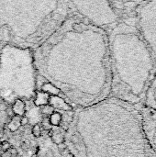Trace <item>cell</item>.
Listing matches in <instances>:
<instances>
[{
	"mask_svg": "<svg viewBox=\"0 0 156 157\" xmlns=\"http://www.w3.org/2000/svg\"><path fill=\"white\" fill-rule=\"evenodd\" d=\"M140 112L146 141L156 157V111L143 106Z\"/></svg>",
	"mask_w": 156,
	"mask_h": 157,
	"instance_id": "cell-4",
	"label": "cell"
},
{
	"mask_svg": "<svg viewBox=\"0 0 156 157\" xmlns=\"http://www.w3.org/2000/svg\"><path fill=\"white\" fill-rule=\"evenodd\" d=\"M143 102L145 107L156 111V73L146 91Z\"/></svg>",
	"mask_w": 156,
	"mask_h": 157,
	"instance_id": "cell-5",
	"label": "cell"
},
{
	"mask_svg": "<svg viewBox=\"0 0 156 157\" xmlns=\"http://www.w3.org/2000/svg\"><path fill=\"white\" fill-rule=\"evenodd\" d=\"M25 109V104L21 100H17L13 105V111L17 115H23Z\"/></svg>",
	"mask_w": 156,
	"mask_h": 157,
	"instance_id": "cell-6",
	"label": "cell"
},
{
	"mask_svg": "<svg viewBox=\"0 0 156 157\" xmlns=\"http://www.w3.org/2000/svg\"><path fill=\"white\" fill-rule=\"evenodd\" d=\"M61 120H62V116L59 114V113H52L51 115V118H50V122L51 124L52 125H55V126H58L61 122Z\"/></svg>",
	"mask_w": 156,
	"mask_h": 157,
	"instance_id": "cell-7",
	"label": "cell"
},
{
	"mask_svg": "<svg viewBox=\"0 0 156 157\" xmlns=\"http://www.w3.org/2000/svg\"><path fill=\"white\" fill-rule=\"evenodd\" d=\"M2 150L3 151H7L9 148H10V144H8V142H4V143H2Z\"/></svg>",
	"mask_w": 156,
	"mask_h": 157,
	"instance_id": "cell-9",
	"label": "cell"
},
{
	"mask_svg": "<svg viewBox=\"0 0 156 157\" xmlns=\"http://www.w3.org/2000/svg\"><path fill=\"white\" fill-rule=\"evenodd\" d=\"M135 16L136 26L156 62V1L139 3Z\"/></svg>",
	"mask_w": 156,
	"mask_h": 157,
	"instance_id": "cell-3",
	"label": "cell"
},
{
	"mask_svg": "<svg viewBox=\"0 0 156 157\" xmlns=\"http://www.w3.org/2000/svg\"><path fill=\"white\" fill-rule=\"evenodd\" d=\"M65 148V145H64V144H59V149H61V150H63Z\"/></svg>",
	"mask_w": 156,
	"mask_h": 157,
	"instance_id": "cell-12",
	"label": "cell"
},
{
	"mask_svg": "<svg viewBox=\"0 0 156 157\" xmlns=\"http://www.w3.org/2000/svg\"><path fill=\"white\" fill-rule=\"evenodd\" d=\"M31 157H37V155H36V154H34V155H33Z\"/></svg>",
	"mask_w": 156,
	"mask_h": 157,
	"instance_id": "cell-14",
	"label": "cell"
},
{
	"mask_svg": "<svg viewBox=\"0 0 156 157\" xmlns=\"http://www.w3.org/2000/svg\"><path fill=\"white\" fill-rule=\"evenodd\" d=\"M0 157H1V155H0Z\"/></svg>",
	"mask_w": 156,
	"mask_h": 157,
	"instance_id": "cell-15",
	"label": "cell"
},
{
	"mask_svg": "<svg viewBox=\"0 0 156 157\" xmlns=\"http://www.w3.org/2000/svg\"><path fill=\"white\" fill-rule=\"evenodd\" d=\"M97 157H155L143 129L140 109L120 99L100 105L97 112Z\"/></svg>",
	"mask_w": 156,
	"mask_h": 157,
	"instance_id": "cell-2",
	"label": "cell"
},
{
	"mask_svg": "<svg viewBox=\"0 0 156 157\" xmlns=\"http://www.w3.org/2000/svg\"><path fill=\"white\" fill-rule=\"evenodd\" d=\"M32 133L35 137H39L41 134V131H40V127L37 124L33 127L32 129Z\"/></svg>",
	"mask_w": 156,
	"mask_h": 157,
	"instance_id": "cell-8",
	"label": "cell"
},
{
	"mask_svg": "<svg viewBox=\"0 0 156 157\" xmlns=\"http://www.w3.org/2000/svg\"><path fill=\"white\" fill-rule=\"evenodd\" d=\"M29 123V120H28V118H26V117H23V118H21L20 119V125H27Z\"/></svg>",
	"mask_w": 156,
	"mask_h": 157,
	"instance_id": "cell-10",
	"label": "cell"
},
{
	"mask_svg": "<svg viewBox=\"0 0 156 157\" xmlns=\"http://www.w3.org/2000/svg\"><path fill=\"white\" fill-rule=\"evenodd\" d=\"M114 29L110 42L113 89L118 99L135 106L144 99L156 62L135 21H125Z\"/></svg>",
	"mask_w": 156,
	"mask_h": 157,
	"instance_id": "cell-1",
	"label": "cell"
},
{
	"mask_svg": "<svg viewBox=\"0 0 156 157\" xmlns=\"http://www.w3.org/2000/svg\"><path fill=\"white\" fill-rule=\"evenodd\" d=\"M22 148H24V149H27V145H26L25 144H22Z\"/></svg>",
	"mask_w": 156,
	"mask_h": 157,
	"instance_id": "cell-13",
	"label": "cell"
},
{
	"mask_svg": "<svg viewBox=\"0 0 156 157\" xmlns=\"http://www.w3.org/2000/svg\"><path fill=\"white\" fill-rule=\"evenodd\" d=\"M10 153H11V155H17V150H16L15 148H12V149L10 150Z\"/></svg>",
	"mask_w": 156,
	"mask_h": 157,
	"instance_id": "cell-11",
	"label": "cell"
}]
</instances>
